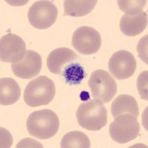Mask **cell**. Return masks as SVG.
<instances>
[{"instance_id":"1","label":"cell","mask_w":148,"mask_h":148,"mask_svg":"<svg viewBox=\"0 0 148 148\" xmlns=\"http://www.w3.org/2000/svg\"><path fill=\"white\" fill-rule=\"evenodd\" d=\"M26 125L30 136L39 139H48L57 133L59 120L53 111L44 109L30 113Z\"/></svg>"},{"instance_id":"2","label":"cell","mask_w":148,"mask_h":148,"mask_svg":"<svg viewBox=\"0 0 148 148\" xmlns=\"http://www.w3.org/2000/svg\"><path fill=\"white\" fill-rule=\"evenodd\" d=\"M76 116L79 125L90 131H98L108 122L106 108L98 99L90 100L80 104Z\"/></svg>"},{"instance_id":"3","label":"cell","mask_w":148,"mask_h":148,"mask_svg":"<svg viewBox=\"0 0 148 148\" xmlns=\"http://www.w3.org/2000/svg\"><path fill=\"white\" fill-rule=\"evenodd\" d=\"M56 95L55 84L47 76H40L33 79L24 91V101L31 108L50 104Z\"/></svg>"},{"instance_id":"4","label":"cell","mask_w":148,"mask_h":148,"mask_svg":"<svg viewBox=\"0 0 148 148\" xmlns=\"http://www.w3.org/2000/svg\"><path fill=\"white\" fill-rule=\"evenodd\" d=\"M140 132V125L137 118L130 113L116 116L110 125V136L113 141L125 144L136 139Z\"/></svg>"},{"instance_id":"5","label":"cell","mask_w":148,"mask_h":148,"mask_svg":"<svg viewBox=\"0 0 148 148\" xmlns=\"http://www.w3.org/2000/svg\"><path fill=\"white\" fill-rule=\"evenodd\" d=\"M88 86L92 97L102 103L110 102L117 92L116 81L104 70H96L91 74Z\"/></svg>"},{"instance_id":"6","label":"cell","mask_w":148,"mask_h":148,"mask_svg":"<svg viewBox=\"0 0 148 148\" xmlns=\"http://www.w3.org/2000/svg\"><path fill=\"white\" fill-rule=\"evenodd\" d=\"M58 16V9L49 1H37L28 10L27 18L35 28L45 30L53 25Z\"/></svg>"},{"instance_id":"7","label":"cell","mask_w":148,"mask_h":148,"mask_svg":"<svg viewBox=\"0 0 148 148\" xmlns=\"http://www.w3.org/2000/svg\"><path fill=\"white\" fill-rule=\"evenodd\" d=\"M72 45L77 52L83 55H92L98 52L101 47V35L96 29L82 26L73 33Z\"/></svg>"},{"instance_id":"8","label":"cell","mask_w":148,"mask_h":148,"mask_svg":"<svg viewBox=\"0 0 148 148\" xmlns=\"http://www.w3.org/2000/svg\"><path fill=\"white\" fill-rule=\"evenodd\" d=\"M25 42L18 36L6 34L0 40V59L3 62L16 63L25 56Z\"/></svg>"},{"instance_id":"9","label":"cell","mask_w":148,"mask_h":148,"mask_svg":"<svg viewBox=\"0 0 148 148\" xmlns=\"http://www.w3.org/2000/svg\"><path fill=\"white\" fill-rule=\"evenodd\" d=\"M136 64V59L131 53L121 50L112 55L108 62V68L116 79L122 80L133 76Z\"/></svg>"},{"instance_id":"10","label":"cell","mask_w":148,"mask_h":148,"mask_svg":"<svg viewBox=\"0 0 148 148\" xmlns=\"http://www.w3.org/2000/svg\"><path fill=\"white\" fill-rule=\"evenodd\" d=\"M42 66L41 56L36 51L27 50L22 61L12 63L11 69L16 76L23 79H30L40 73Z\"/></svg>"},{"instance_id":"11","label":"cell","mask_w":148,"mask_h":148,"mask_svg":"<svg viewBox=\"0 0 148 148\" xmlns=\"http://www.w3.org/2000/svg\"><path fill=\"white\" fill-rule=\"evenodd\" d=\"M77 58V54L71 49L67 47L56 48L47 56V68L53 73L62 75L65 66L72 63Z\"/></svg>"},{"instance_id":"12","label":"cell","mask_w":148,"mask_h":148,"mask_svg":"<svg viewBox=\"0 0 148 148\" xmlns=\"http://www.w3.org/2000/svg\"><path fill=\"white\" fill-rule=\"evenodd\" d=\"M147 25V15L145 11L135 15H123L119 27L121 33L127 36H136L143 32Z\"/></svg>"},{"instance_id":"13","label":"cell","mask_w":148,"mask_h":148,"mask_svg":"<svg viewBox=\"0 0 148 148\" xmlns=\"http://www.w3.org/2000/svg\"><path fill=\"white\" fill-rule=\"evenodd\" d=\"M21 89L12 78H2L0 80V104L11 105L19 99Z\"/></svg>"},{"instance_id":"14","label":"cell","mask_w":148,"mask_h":148,"mask_svg":"<svg viewBox=\"0 0 148 148\" xmlns=\"http://www.w3.org/2000/svg\"><path fill=\"white\" fill-rule=\"evenodd\" d=\"M130 113L136 117L139 116L136 100L127 94H121L116 98L111 105V113L113 118L122 113Z\"/></svg>"},{"instance_id":"15","label":"cell","mask_w":148,"mask_h":148,"mask_svg":"<svg viewBox=\"0 0 148 148\" xmlns=\"http://www.w3.org/2000/svg\"><path fill=\"white\" fill-rule=\"evenodd\" d=\"M97 0H65L64 1V15L84 16L94 9Z\"/></svg>"},{"instance_id":"16","label":"cell","mask_w":148,"mask_h":148,"mask_svg":"<svg viewBox=\"0 0 148 148\" xmlns=\"http://www.w3.org/2000/svg\"><path fill=\"white\" fill-rule=\"evenodd\" d=\"M62 148H90V141L86 134L80 131L67 133L62 138Z\"/></svg>"},{"instance_id":"17","label":"cell","mask_w":148,"mask_h":148,"mask_svg":"<svg viewBox=\"0 0 148 148\" xmlns=\"http://www.w3.org/2000/svg\"><path fill=\"white\" fill-rule=\"evenodd\" d=\"M62 75L69 85L80 84L87 76L84 67L79 63H71L66 65Z\"/></svg>"},{"instance_id":"18","label":"cell","mask_w":148,"mask_h":148,"mask_svg":"<svg viewBox=\"0 0 148 148\" xmlns=\"http://www.w3.org/2000/svg\"><path fill=\"white\" fill-rule=\"evenodd\" d=\"M147 2V0H118L117 4L120 10L126 15H135L141 11Z\"/></svg>"},{"instance_id":"19","label":"cell","mask_w":148,"mask_h":148,"mask_svg":"<svg viewBox=\"0 0 148 148\" xmlns=\"http://www.w3.org/2000/svg\"><path fill=\"white\" fill-rule=\"evenodd\" d=\"M147 71L141 73L137 80V88L142 99L147 101Z\"/></svg>"},{"instance_id":"20","label":"cell","mask_w":148,"mask_h":148,"mask_svg":"<svg viewBox=\"0 0 148 148\" xmlns=\"http://www.w3.org/2000/svg\"><path fill=\"white\" fill-rule=\"evenodd\" d=\"M137 50L140 58L147 64V35L144 36L139 41Z\"/></svg>"}]
</instances>
